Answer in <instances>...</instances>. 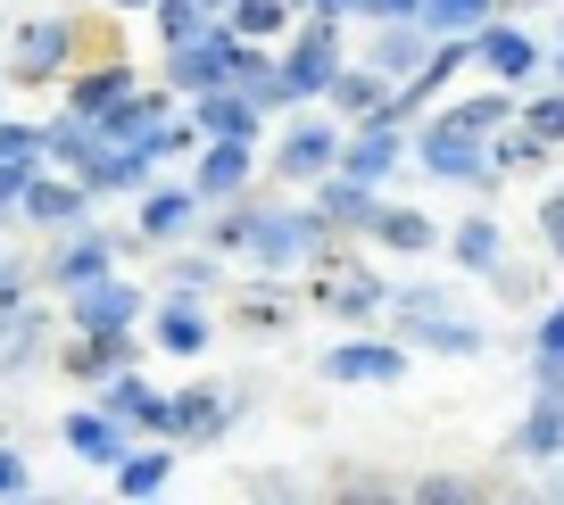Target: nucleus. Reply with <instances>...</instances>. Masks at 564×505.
Wrapping results in <instances>:
<instances>
[{"label": "nucleus", "instance_id": "1", "mask_svg": "<svg viewBox=\"0 0 564 505\" xmlns=\"http://www.w3.org/2000/svg\"><path fill=\"white\" fill-rule=\"evenodd\" d=\"M507 117H514V108L498 100V91L448 108V117L423 133V166H432V175H448V183H481V175H490V133H498Z\"/></svg>", "mask_w": 564, "mask_h": 505}, {"label": "nucleus", "instance_id": "2", "mask_svg": "<svg viewBox=\"0 0 564 505\" xmlns=\"http://www.w3.org/2000/svg\"><path fill=\"white\" fill-rule=\"evenodd\" d=\"M333 75H340V34H333V9H316V18L300 25V42L282 51L274 84H265L258 100H307V91H333Z\"/></svg>", "mask_w": 564, "mask_h": 505}, {"label": "nucleus", "instance_id": "3", "mask_svg": "<svg viewBox=\"0 0 564 505\" xmlns=\"http://www.w3.org/2000/svg\"><path fill=\"white\" fill-rule=\"evenodd\" d=\"M51 157H67V166L91 183V191H117V183L141 175V157L117 150V141H108L91 117H75V108H67V124H51Z\"/></svg>", "mask_w": 564, "mask_h": 505}, {"label": "nucleus", "instance_id": "4", "mask_svg": "<svg viewBox=\"0 0 564 505\" xmlns=\"http://www.w3.org/2000/svg\"><path fill=\"white\" fill-rule=\"evenodd\" d=\"M249 249H258L274 274H291L300 257H316V249H324V216H291V208L258 216V224H249Z\"/></svg>", "mask_w": 564, "mask_h": 505}, {"label": "nucleus", "instance_id": "5", "mask_svg": "<svg viewBox=\"0 0 564 505\" xmlns=\"http://www.w3.org/2000/svg\"><path fill=\"white\" fill-rule=\"evenodd\" d=\"M333 166H340V133H333V124H291L282 150H274L282 183H316V175H333Z\"/></svg>", "mask_w": 564, "mask_h": 505}, {"label": "nucleus", "instance_id": "6", "mask_svg": "<svg viewBox=\"0 0 564 505\" xmlns=\"http://www.w3.org/2000/svg\"><path fill=\"white\" fill-rule=\"evenodd\" d=\"M133 315H141V290L117 282V274H100V282L75 290V323H84V331H133Z\"/></svg>", "mask_w": 564, "mask_h": 505}, {"label": "nucleus", "instance_id": "7", "mask_svg": "<svg viewBox=\"0 0 564 505\" xmlns=\"http://www.w3.org/2000/svg\"><path fill=\"white\" fill-rule=\"evenodd\" d=\"M324 373H333V382H406V356L382 349V340H340V349L324 356Z\"/></svg>", "mask_w": 564, "mask_h": 505}, {"label": "nucleus", "instance_id": "8", "mask_svg": "<svg viewBox=\"0 0 564 505\" xmlns=\"http://www.w3.org/2000/svg\"><path fill=\"white\" fill-rule=\"evenodd\" d=\"M225 389H183V398H166V439H183V448H199V439L225 431Z\"/></svg>", "mask_w": 564, "mask_h": 505}, {"label": "nucleus", "instance_id": "9", "mask_svg": "<svg viewBox=\"0 0 564 505\" xmlns=\"http://www.w3.org/2000/svg\"><path fill=\"white\" fill-rule=\"evenodd\" d=\"M100 133L117 141V150L150 157V150H159V133H166V108H159V100H141V91H133L124 108H108V117H100Z\"/></svg>", "mask_w": 564, "mask_h": 505}, {"label": "nucleus", "instance_id": "10", "mask_svg": "<svg viewBox=\"0 0 564 505\" xmlns=\"http://www.w3.org/2000/svg\"><path fill=\"white\" fill-rule=\"evenodd\" d=\"M199 124H208L216 141H249L258 133V100H249L241 84H216V91H199Z\"/></svg>", "mask_w": 564, "mask_h": 505}, {"label": "nucleus", "instance_id": "11", "mask_svg": "<svg viewBox=\"0 0 564 505\" xmlns=\"http://www.w3.org/2000/svg\"><path fill=\"white\" fill-rule=\"evenodd\" d=\"M474 58L481 67L498 75V84H523L531 67H540V51H531L523 34H514V25H481V42H474Z\"/></svg>", "mask_w": 564, "mask_h": 505}, {"label": "nucleus", "instance_id": "12", "mask_svg": "<svg viewBox=\"0 0 564 505\" xmlns=\"http://www.w3.org/2000/svg\"><path fill=\"white\" fill-rule=\"evenodd\" d=\"M58 67H67V25H58V18L25 25V34H18V75H25V84H51Z\"/></svg>", "mask_w": 564, "mask_h": 505}, {"label": "nucleus", "instance_id": "13", "mask_svg": "<svg viewBox=\"0 0 564 505\" xmlns=\"http://www.w3.org/2000/svg\"><path fill=\"white\" fill-rule=\"evenodd\" d=\"M406 315H415V331L432 340V349H448V356H474L481 349V331L457 323V315H441V298H406Z\"/></svg>", "mask_w": 564, "mask_h": 505}, {"label": "nucleus", "instance_id": "14", "mask_svg": "<svg viewBox=\"0 0 564 505\" xmlns=\"http://www.w3.org/2000/svg\"><path fill=\"white\" fill-rule=\"evenodd\" d=\"M241 183H249V141H216L199 157V199H232Z\"/></svg>", "mask_w": 564, "mask_h": 505}, {"label": "nucleus", "instance_id": "15", "mask_svg": "<svg viewBox=\"0 0 564 505\" xmlns=\"http://www.w3.org/2000/svg\"><path fill=\"white\" fill-rule=\"evenodd\" d=\"M340 166H349L357 183H373L382 166H399V133H390V124H366L357 141H340Z\"/></svg>", "mask_w": 564, "mask_h": 505}, {"label": "nucleus", "instance_id": "16", "mask_svg": "<svg viewBox=\"0 0 564 505\" xmlns=\"http://www.w3.org/2000/svg\"><path fill=\"white\" fill-rule=\"evenodd\" d=\"M159 349H175V356L208 349V315H199L192 298H166V307H159Z\"/></svg>", "mask_w": 564, "mask_h": 505}, {"label": "nucleus", "instance_id": "17", "mask_svg": "<svg viewBox=\"0 0 564 505\" xmlns=\"http://www.w3.org/2000/svg\"><path fill=\"white\" fill-rule=\"evenodd\" d=\"M124 356H133V340H124V331H84V340H75V349H67V373H84V382H100V373H117Z\"/></svg>", "mask_w": 564, "mask_h": 505}, {"label": "nucleus", "instance_id": "18", "mask_svg": "<svg viewBox=\"0 0 564 505\" xmlns=\"http://www.w3.org/2000/svg\"><path fill=\"white\" fill-rule=\"evenodd\" d=\"M373 241H382V249H406V257H423L441 232H432V216H415V208H373Z\"/></svg>", "mask_w": 564, "mask_h": 505}, {"label": "nucleus", "instance_id": "19", "mask_svg": "<svg viewBox=\"0 0 564 505\" xmlns=\"http://www.w3.org/2000/svg\"><path fill=\"white\" fill-rule=\"evenodd\" d=\"M67 448L84 455V464H117V455H124V431H117V415H75V422H67Z\"/></svg>", "mask_w": 564, "mask_h": 505}, {"label": "nucleus", "instance_id": "20", "mask_svg": "<svg viewBox=\"0 0 564 505\" xmlns=\"http://www.w3.org/2000/svg\"><path fill=\"white\" fill-rule=\"evenodd\" d=\"M124 100H133V75H124V67H100V75L75 84V117H91V124H100L108 108H124Z\"/></svg>", "mask_w": 564, "mask_h": 505}, {"label": "nucleus", "instance_id": "21", "mask_svg": "<svg viewBox=\"0 0 564 505\" xmlns=\"http://www.w3.org/2000/svg\"><path fill=\"white\" fill-rule=\"evenodd\" d=\"M192 208H199V191H150L141 199V232H150V241H175V232L192 224Z\"/></svg>", "mask_w": 564, "mask_h": 505}, {"label": "nucleus", "instance_id": "22", "mask_svg": "<svg viewBox=\"0 0 564 505\" xmlns=\"http://www.w3.org/2000/svg\"><path fill=\"white\" fill-rule=\"evenodd\" d=\"M166 448H141V455H117V497H159L166 488Z\"/></svg>", "mask_w": 564, "mask_h": 505}, {"label": "nucleus", "instance_id": "23", "mask_svg": "<svg viewBox=\"0 0 564 505\" xmlns=\"http://www.w3.org/2000/svg\"><path fill=\"white\" fill-rule=\"evenodd\" d=\"M333 108H340V117H390V91L373 84V75L340 67V75H333Z\"/></svg>", "mask_w": 564, "mask_h": 505}, {"label": "nucleus", "instance_id": "24", "mask_svg": "<svg viewBox=\"0 0 564 505\" xmlns=\"http://www.w3.org/2000/svg\"><path fill=\"white\" fill-rule=\"evenodd\" d=\"M564 448V389L547 382V398L531 406V422H523V455H556Z\"/></svg>", "mask_w": 564, "mask_h": 505}, {"label": "nucleus", "instance_id": "25", "mask_svg": "<svg viewBox=\"0 0 564 505\" xmlns=\"http://www.w3.org/2000/svg\"><path fill=\"white\" fill-rule=\"evenodd\" d=\"M324 224H357V232H373V191L366 183H324Z\"/></svg>", "mask_w": 564, "mask_h": 505}, {"label": "nucleus", "instance_id": "26", "mask_svg": "<svg viewBox=\"0 0 564 505\" xmlns=\"http://www.w3.org/2000/svg\"><path fill=\"white\" fill-rule=\"evenodd\" d=\"M316 298H324L333 315H373V307H382V282H373V274H333Z\"/></svg>", "mask_w": 564, "mask_h": 505}, {"label": "nucleus", "instance_id": "27", "mask_svg": "<svg viewBox=\"0 0 564 505\" xmlns=\"http://www.w3.org/2000/svg\"><path fill=\"white\" fill-rule=\"evenodd\" d=\"M159 34L166 42H199V34H216V9L208 0H159Z\"/></svg>", "mask_w": 564, "mask_h": 505}, {"label": "nucleus", "instance_id": "28", "mask_svg": "<svg viewBox=\"0 0 564 505\" xmlns=\"http://www.w3.org/2000/svg\"><path fill=\"white\" fill-rule=\"evenodd\" d=\"M498 0H423V25L432 34H474V25H490Z\"/></svg>", "mask_w": 564, "mask_h": 505}, {"label": "nucleus", "instance_id": "29", "mask_svg": "<svg viewBox=\"0 0 564 505\" xmlns=\"http://www.w3.org/2000/svg\"><path fill=\"white\" fill-rule=\"evenodd\" d=\"M25 216H42V224H67V216H84V191L75 183H25Z\"/></svg>", "mask_w": 564, "mask_h": 505}, {"label": "nucleus", "instance_id": "30", "mask_svg": "<svg viewBox=\"0 0 564 505\" xmlns=\"http://www.w3.org/2000/svg\"><path fill=\"white\" fill-rule=\"evenodd\" d=\"M225 25H232L241 42H265V34H282V25H291V0H241Z\"/></svg>", "mask_w": 564, "mask_h": 505}, {"label": "nucleus", "instance_id": "31", "mask_svg": "<svg viewBox=\"0 0 564 505\" xmlns=\"http://www.w3.org/2000/svg\"><path fill=\"white\" fill-rule=\"evenodd\" d=\"M108 415H117V422H150V431H166V398H150L141 382H117V389H108Z\"/></svg>", "mask_w": 564, "mask_h": 505}, {"label": "nucleus", "instance_id": "32", "mask_svg": "<svg viewBox=\"0 0 564 505\" xmlns=\"http://www.w3.org/2000/svg\"><path fill=\"white\" fill-rule=\"evenodd\" d=\"M232 323H249V331H282L291 323V298H265V290H249V298H232Z\"/></svg>", "mask_w": 564, "mask_h": 505}, {"label": "nucleus", "instance_id": "33", "mask_svg": "<svg viewBox=\"0 0 564 505\" xmlns=\"http://www.w3.org/2000/svg\"><path fill=\"white\" fill-rule=\"evenodd\" d=\"M100 274H108V241H84V249L58 257V282H67V290H84V282H100Z\"/></svg>", "mask_w": 564, "mask_h": 505}, {"label": "nucleus", "instance_id": "34", "mask_svg": "<svg viewBox=\"0 0 564 505\" xmlns=\"http://www.w3.org/2000/svg\"><path fill=\"white\" fill-rule=\"evenodd\" d=\"M25 183H34V157H0V216L25 208Z\"/></svg>", "mask_w": 564, "mask_h": 505}, {"label": "nucleus", "instance_id": "35", "mask_svg": "<svg viewBox=\"0 0 564 505\" xmlns=\"http://www.w3.org/2000/svg\"><path fill=\"white\" fill-rule=\"evenodd\" d=\"M523 124H531V133H540V141H564V91H547V100H531V108H523Z\"/></svg>", "mask_w": 564, "mask_h": 505}, {"label": "nucleus", "instance_id": "36", "mask_svg": "<svg viewBox=\"0 0 564 505\" xmlns=\"http://www.w3.org/2000/svg\"><path fill=\"white\" fill-rule=\"evenodd\" d=\"M457 257H465V265H490V257H498V232L481 224V216H474V224L457 232Z\"/></svg>", "mask_w": 564, "mask_h": 505}, {"label": "nucleus", "instance_id": "37", "mask_svg": "<svg viewBox=\"0 0 564 505\" xmlns=\"http://www.w3.org/2000/svg\"><path fill=\"white\" fill-rule=\"evenodd\" d=\"M25 488H34V472H25V455H9V448H0V497H25Z\"/></svg>", "mask_w": 564, "mask_h": 505}, {"label": "nucleus", "instance_id": "38", "mask_svg": "<svg viewBox=\"0 0 564 505\" xmlns=\"http://www.w3.org/2000/svg\"><path fill=\"white\" fill-rule=\"evenodd\" d=\"M540 356H547V365H564V307L540 323Z\"/></svg>", "mask_w": 564, "mask_h": 505}, {"label": "nucleus", "instance_id": "39", "mask_svg": "<svg viewBox=\"0 0 564 505\" xmlns=\"http://www.w3.org/2000/svg\"><path fill=\"white\" fill-rule=\"evenodd\" d=\"M540 232H547V241L564 249V191H556V199H547V208H540Z\"/></svg>", "mask_w": 564, "mask_h": 505}, {"label": "nucleus", "instance_id": "40", "mask_svg": "<svg viewBox=\"0 0 564 505\" xmlns=\"http://www.w3.org/2000/svg\"><path fill=\"white\" fill-rule=\"evenodd\" d=\"M382 18H423V0H373Z\"/></svg>", "mask_w": 564, "mask_h": 505}, {"label": "nucleus", "instance_id": "41", "mask_svg": "<svg viewBox=\"0 0 564 505\" xmlns=\"http://www.w3.org/2000/svg\"><path fill=\"white\" fill-rule=\"evenodd\" d=\"M208 9H216V25H225V18H232V9H241V0H208Z\"/></svg>", "mask_w": 564, "mask_h": 505}, {"label": "nucleus", "instance_id": "42", "mask_svg": "<svg viewBox=\"0 0 564 505\" xmlns=\"http://www.w3.org/2000/svg\"><path fill=\"white\" fill-rule=\"evenodd\" d=\"M316 9H349V0H316ZM366 9H373V0H366Z\"/></svg>", "mask_w": 564, "mask_h": 505}, {"label": "nucleus", "instance_id": "43", "mask_svg": "<svg viewBox=\"0 0 564 505\" xmlns=\"http://www.w3.org/2000/svg\"><path fill=\"white\" fill-rule=\"evenodd\" d=\"M117 9H150V0H117Z\"/></svg>", "mask_w": 564, "mask_h": 505}]
</instances>
